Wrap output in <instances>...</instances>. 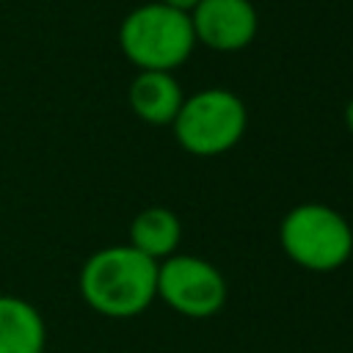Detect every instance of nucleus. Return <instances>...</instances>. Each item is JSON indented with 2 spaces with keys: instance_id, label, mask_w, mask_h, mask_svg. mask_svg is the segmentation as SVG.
<instances>
[{
  "instance_id": "f257e3e1",
  "label": "nucleus",
  "mask_w": 353,
  "mask_h": 353,
  "mask_svg": "<svg viewBox=\"0 0 353 353\" xmlns=\"http://www.w3.org/2000/svg\"><path fill=\"white\" fill-rule=\"evenodd\" d=\"M83 301L105 317H135L157 295V262L132 245H108L80 268Z\"/></svg>"
},
{
  "instance_id": "f03ea898",
  "label": "nucleus",
  "mask_w": 353,
  "mask_h": 353,
  "mask_svg": "<svg viewBox=\"0 0 353 353\" xmlns=\"http://www.w3.org/2000/svg\"><path fill=\"white\" fill-rule=\"evenodd\" d=\"M119 47L138 72H174L196 47L190 14L160 0L135 6L119 25Z\"/></svg>"
},
{
  "instance_id": "7ed1b4c3",
  "label": "nucleus",
  "mask_w": 353,
  "mask_h": 353,
  "mask_svg": "<svg viewBox=\"0 0 353 353\" xmlns=\"http://www.w3.org/2000/svg\"><path fill=\"white\" fill-rule=\"evenodd\" d=\"M245 105L226 88H204L188 97L176 113L174 135L182 149L210 157L232 149L245 132Z\"/></svg>"
},
{
  "instance_id": "20e7f679",
  "label": "nucleus",
  "mask_w": 353,
  "mask_h": 353,
  "mask_svg": "<svg viewBox=\"0 0 353 353\" xmlns=\"http://www.w3.org/2000/svg\"><path fill=\"white\" fill-rule=\"evenodd\" d=\"M284 251L309 270H334L353 251L347 221L323 204H301L281 221Z\"/></svg>"
},
{
  "instance_id": "39448f33",
  "label": "nucleus",
  "mask_w": 353,
  "mask_h": 353,
  "mask_svg": "<svg viewBox=\"0 0 353 353\" xmlns=\"http://www.w3.org/2000/svg\"><path fill=\"white\" fill-rule=\"evenodd\" d=\"M157 295L179 314L210 317L226 301V281L199 256H171L157 265Z\"/></svg>"
},
{
  "instance_id": "423d86ee",
  "label": "nucleus",
  "mask_w": 353,
  "mask_h": 353,
  "mask_svg": "<svg viewBox=\"0 0 353 353\" xmlns=\"http://www.w3.org/2000/svg\"><path fill=\"white\" fill-rule=\"evenodd\" d=\"M190 25L196 41L218 52L245 50L256 30L259 14L251 0H201L190 11Z\"/></svg>"
},
{
  "instance_id": "0eeeda50",
  "label": "nucleus",
  "mask_w": 353,
  "mask_h": 353,
  "mask_svg": "<svg viewBox=\"0 0 353 353\" xmlns=\"http://www.w3.org/2000/svg\"><path fill=\"white\" fill-rule=\"evenodd\" d=\"M132 113L146 124H171L185 102L171 72H138L127 91Z\"/></svg>"
},
{
  "instance_id": "6e6552de",
  "label": "nucleus",
  "mask_w": 353,
  "mask_h": 353,
  "mask_svg": "<svg viewBox=\"0 0 353 353\" xmlns=\"http://www.w3.org/2000/svg\"><path fill=\"white\" fill-rule=\"evenodd\" d=\"M47 325L41 312L19 298L0 295V353H44Z\"/></svg>"
},
{
  "instance_id": "1a4fd4ad",
  "label": "nucleus",
  "mask_w": 353,
  "mask_h": 353,
  "mask_svg": "<svg viewBox=\"0 0 353 353\" xmlns=\"http://www.w3.org/2000/svg\"><path fill=\"white\" fill-rule=\"evenodd\" d=\"M182 226L179 218L165 207H149L135 215L130 226V245L146 254L149 259L168 256L179 243Z\"/></svg>"
},
{
  "instance_id": "9d476101",
  "label": "nucleus",
  "mask_w": 353,
  "mask_h": 353,
  "mask_svg": "<svg viewBox=\"0 0 353 353\" xmlns=\"http://www.w3.org/2000/svg\"><path fill=\"white\" fill-rule=\"evenodd\" d=\"M160 3H165V6H171V8H179V11H188V14H190L201 0H160Z\"/></svg>"
},
{
  "instance_id": "9b49d317",
  "label": "nucleus",
  "mask_w": 353,
  "mask_h": 353,
  "mask_svg": "<svg viewBox=\"0 0 353 353\" xmlns=\"http://www.w3.org/2000/svg\"><path fill=\"white\" fill-rule=\"evenodd\" d=\"M345 124H347V130L353 132V99H350L347 108H345Z\"/></svg>"
}]
</instances>
